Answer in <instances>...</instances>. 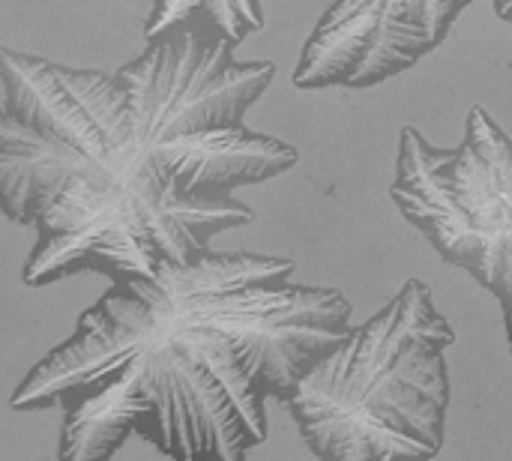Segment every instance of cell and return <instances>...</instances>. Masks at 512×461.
<instances>
[{
  "instance_id": "cell-5",
  "label": "cell",
  "mask_w": 512,
  "mask_h": 461,
  "mask_svg": "<svg viewBox=\"0 0 512 461\" xmlns=\"http://www.w3.org/2000/svg\"><path fill=\"white\" fill-rule=\"evenodd\" d=\"M471 3L477 0H330L303 45L294 87H378L432 54Z\"/></svg>"
},
{
  "instance_id": "cell-6",
  "label": "cell",
  "mask_w": 512,
  "mask_h": 461,
  "mask_svg": "<svg viewBox=\"0 0 512 461\" xmlns=\"http://www.w3.org/2000/svg\"><path fill=\"white\" fill-rule=\"evenodd\" d=\"M264 21L261 0H156L144 24V39L159 42L186 27H207L240 45L264 30Z\"/></svg>"
},
{
  "instance_id": "cell-7",
  "label": "cell",
  "mask_w": 512,
  "mask_h": 461,
  "mask_svg": "<svg viewBox=\"0 0 512 461\" xmlns=\"http://www.w3.org/2000/svg\"><path fill=\"white\" fill-rule=\"evenodd\" d=\"M495 6V12L504 18V21H510L512 24V0H498V3H492Z\"/></svg>"
},
{
  "instance_id": "cell-3",
  "label": "cell",
  "mask_w": 512,
  "mask_h": 461,
  "mask_svg": "<svg viewBox=\"0 0 512 461\" xmlns=\"http://www.w3.org/2000/svg\"><path fill=\"white\" fill-rule=\"evenodd\" d=\"M453 342L456 330L438 312L432 288L408 279L285 402L306 447L321 461L438 459L453 399Z\"/></svg>"
},
{
  "instance_id": "cell-2",
  "label": "cell",
  "mask_w": 512,
  "mask_h": 461,
  "mask_svg": "<svg viewBox=\"0 0 512 461\" xmlns=\"http://www.w3.org/2000/svg\"><path fill=\"white\" fill-rule=\"evenodd\" d=\"M282 255L207 252L111 285L12 393L63 411L57 461H111L132 435L171 461H246L267 441V399L351 336L336 288L294 282Z\"/></svg>"
},
{
  "instance_id": "cell-4",
  "label": "cell",
  "mask_w": 512,
  "mask_h": 461,
  "mask_svg": "<svg viewBox=\"0 0 512 461\" xmlns=\"http://www.w3.org/2000/svg\"><path fill=\"white\" fill-rule=\"evenodd\" d=\"M390 198L435 252L471 273L504 312L512 351V138L474 105L456 147L405 126Z\"/></svg>"
},
{
  "instance_id": "cell-1",
  "label": "cell",
  "mask_w": 512,
  "mask_h": 461,
  "mask_svg": "<svg viewBox=\"0 0 512 461\" xmlns=\"http://www.w3.org/2000/svg\"><path fill=\"white\" fill-rule=\"evenodd\" d=\"M234 51L207 27L147 42L117 72L3 48L0 204L36 228L30 288L153 279L255 219L234 192L288 174L297 150L246 126L276 63Z\"/></svg>"
}]
</instances>
